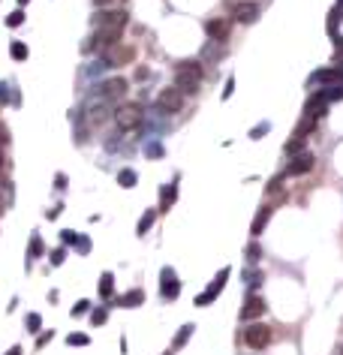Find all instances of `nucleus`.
Segmentation results:
<instances>
[{
  "instance_id": "obj_7",
  "label": "nucleus",
  "mask_w": 343,
  "mask_h": 355,
  "mask_svg": "<svg viewBox=\"0 0 343 355\" xmlns=\"http://www.w3.org/2000/svg\"><path fill=\"white\" fill-rule=\"evenodd\" d=\"M313 163H316V160H313V153H310V151H301V153H295V156H292V163L286 166V172H283V175H286V178L307 175V172L313 169Z\"/></svg>"
},
{
  "instance_id": "obj_19",
  "label": "nucleus",
  "mask_w": 343,
  "mask_h": 355,
  "mask_svg": "<svg viewBox=\"0 0 343 355\" xmlns=\"http://www.w3.org/2000/svg\"><path fill=\"white\" fill-rule=\"evenodd\" d=\"M111 292H114V274H102V277H99V298L102 301H108L111 298Z\"/></svg>"
},
{
  "instance_id": "obj_1",
  "label": "nucleus",
  "mask_w": 343,
  "mask_h": 355,
  "mask_svg": "<svg viewBox=\"0 0 343 355\" xmlns=\"http://www.w3.org/2000/svg\"><path fill=\"white\" fill-rule=\"evenodd\" d=\"M127 21H130V15H127L124 9H111V12H99V15H94V27H97L94 36H97V43H102V46H114V43L121 39Z\"/></svg>"
},
{
  "instance_id": "obj_12",
  "label": "nucleus",
  "mask_w": 343,
  "mask_h": 355,
  "mask_svg": "<svg viewBox=\"0 0 343 355\" xmlns=\"http://www.w3.org/2000/svg\"><path fill=\"white\" fill-rule=\"evenodd\" d=\"M265 310H268V307H265V301H262L259 295H250V298L244 301V307H241V322H253V319H259Z\"/></svg>"
},
{
  "instance_id": "obj_50",
  "label": "nucleus",
  "mask_w": 343,
  "mask_h": 355,
  "mask_svg": "<svg viewBox=\"0 0 343 355\" xmlns=\"http://www.w3.org/2000/svg\"><path fill=\"white\" fill-rule=\"evenodd\" d=\"M337 6H343V0H340V3H337Z\"/></svg>"
},
{
  "instance_id": "obj_48",
  "label": "nucleus",
  "mask_w": 343,
  "mask_h": 355,
  "mask_svg": "<svg viewBox=\"0 0 343 355\" xmlns=\"http://www.w3.org/2000/svg\"><path fill=\"white\" fill-rule=\"evenodd\" d=\"M0 214H3V202H0Z\"/></svg>"
},
{
  "instance_id": "obj_42",
  "label": "nucleus",
  "mask_w": 343,
  "mask_h": 355,
  "mask_svg": "<svg viewBox=\"0 0 343 355\" xmlns=\"http://www.w3.org/2000/svg\"><path fill=\"white\" fill-rule=\"evenodd\" d=\"M147 153H150V156H160V153H163V148H160V145H150V148H147Z\"/></svg>"
},
{
  "instance_id": "obj_15",
  "label": "nucleus",
  "mask_w": 343,
  "mask_h": 355,
  "mask_svg": "<svg viewBox=\"0 0 343 355\" xmlns=\"http://www.w3.org/2000/svg\"><path fill=\"white\" fill-rule=\"evenodd\" d=\"M325 108H328V97H325V91H316V94L307 100V105H304V114L319 117V114H325Z\"/></svg>"
},
{
  "instance_id": "obj_32",
  "label": "nucleus",
  "mask_w": 343,
  "mask_h": 355,
  "mask_svg": "<svg viewBox=\"0 0 343 355\" xmlns=\"http://www.w3.org/2000/svg\"><path fill=\"white\" fill-rule=\"evenodd\" d=\"M9 51H12V57H15V60H24V57H27V46H24V43H12V49H9Z\"/></svg>"
},
{
  "instance_id": "obj_44",
  "label": "nucleus",
  "mask_w": 343,
  "mask_h": 355,
  "mask_svg": "<svg viewBox=\"0 0 343 355\" xmlns=\"http://www.w3.org/2000/svg\"><path fill=\"white\" fill-rule=\"evenodd\" d=\"M60 211H63V205H57V208H51V211H49V220H54V217H57Z\"/></svg>"
},
{
  "instance_id": "obj_31",
  "label": "nucleus",
  "mask_w": 343,
  "mask_h": 355,
  "mask_svg": "<svg viewBox=\"0 0 343 355\" xmlns=\"http://www.w3.org/2000/svg\"><path fill=\"white\" fill-rule=\"evenodd\" d=\"M75 250H79V253H91V238H88V235H75Z\"/></svg>"
},
{
  "instance_id": "obj_35",
  "label": "nucleus",
  "mask_w": 343,
  "mask_h": 355,
  "mask_svg": "<svg viewBox=\"0 0 343 355\" xmlns=\"http://www.w3.org/2000/svg\"><path fill=\"white\" fill-rule=\"evenodd\" d=\"M21 21H24V12H21V9H15V12H12V15L6 18V24H9V27H18Z\"/></svg>"
},
{
  "instance_id": "obj_20",
  "label": "nucleus",
  "mask_w": 343,
  "mask_h": 355,
  "mask_svg": "<svg viewBox=\"0 0 343 355\" xmlns=\"http://www.w3.org/2000/svg\"><path fill=\"white\" fill-rule=\"evenodd\" d=\"M154 220H157V208H147V211L142 214V220H139V235H147L150 226H154Z\"/></svg>"
},
{
  "instance_id": "obj_40",
  "label": "nucleus",
  "mask_w": 343,
  "mask_h": 355,
  "mask_svg": "<svg viewBox=\"0 0 343 355\" xmlns=\"http://www.w3.org/2000/svg\"><path fill=\"white\" fill-rule=\"evenodd\" d=\"M63 241H66V244H75V232H72V229H63Z\"/></svg>"
},
{
  "instance_id": "obj_21",
  "label": "nucleus",
  "mask_w": 343,
  "mask_h": 355,
  "mask_svg": "<svg viewBox=\"0 0 343 355\" xmlns=\"http://www.w3.org/2000/svg\"><path fill=\"white\" fill-rule=\"evenodd\" d=\"M118 184H121L124 190H130V187L139 184V175H136L133 169H121V172H118Z\"/></svg>"
},
{
  "instance_id": "obj_49",
  "label": "nucleus",
  "mask_w": 343,
  "mask_h": 355,
  "mask_svg": "<svg viewBox=\"0 0 343 355\" xmlns=\"http://www.w3.org/2000/svg\"><path fill=\"white\" fill-rule=\"evenodd\" d=\"M18 3H27V0H18Z\"/></svg>"
},
{
  "instance_id": "obj_18",
  "label": "nucleus",
  "mask_w": 343,
  "mask_h": 355,
  "mask_svg": "<svg viewBox=\"0 0 343 355\" xmlns=\"http://www.w3.org/2000/svg\"><path fill=\"white\" fill-rule=\"evenodd\" d=\"M142 301H145V292H142V289H130L127 295H121V298H118V304H121V307H139Z\"/></svg>"
},
{
  "instance_id": "obj_45",
  "label": "nucleus",
  "mask_w": 343,
  "mask_h": 355,
  "mask_svg": "<svg viewBox=\"0 0 343 355\" xmlns=\"http://www.w3.org/2000/svg\"><path fill=\"white\" fill-rule=\"evenodd\" d=\"M97 6H108V3H114V0H94Z\"/></svg>"
},
{
  "instance_id": "obj_9",
  "label": "nucleus",
  "mask_w": 343,
  "mask_h": 355,
  "mask_svg": "<svg viewBox=\"0 0 343 355\" xmlns=\"http://www.w3.org/2000/svg\"><path fill=\"white\" fill-rule=\"evenodd\" d=\"M160 277H163V280H160V286H163V298H166V301H175V298L181 295V280H178L175 268L166 265V268L160 271Z\"/></svg>"
},
{
  "instance_id": "obj_41",
  "label": "nucleus",
  "mask_w": 343,
  "mask_h": 355,
  "mask_svg": "<svg viewBox=\"0 0 343 355\" xmlns=\"http://www.w3.org/2000/svg\"><path fill=\"white\" fill-rule=\"evenodd\" d=\"M49 340H51V331H46V334H43V337H40V340H36V349H43V346H46V343H49Z\"/></svg>"
},
{
  "instance_id": "obj_14",
  "label": "nucleus",
  "mask_w": 343,
  "mask_h": 355,
  "mask_svg": "<svg viewBox=\"0 0 343 355\" xmlns=\"http://www.w3.org/2000/svg\"><path fill=\"white\" fill-rule=\"evenodd\" d=\"M271 214H274V208H271V205H262V208H259V214H256V217H253V223H250V235H253V238H259V235L265 232V226H268Z\"/></svg>"
},
{
  "instance_id": "obj_6",
  "label": "nucleus",
  "mask_w": 343,
  "mask_h": 355,
  "mask_svg": "<svg viewBox=\"0 0 343 355\" xmlns=\"http://www.w3.org/2000/svg\"><path fill=\"white\" fill-rule=\"evenodd\" d=\"M157 105H160V111L175 114V111L184 108V94H181L178 88H163V91L157 94Z\"/></svg>"
},
{
  "instance_id": "obj_43",
  "label": "nucleus",
  "mask_w": 343,
  "mask_h": 355,
  "mask_svg": "<svg viewBox=\"0 0 343 355\" xmlns=\"http://www.w3.org/2000/svg\"><path fill=\"white\" fill-rule=\"evenodd\" d=\"M3 142H9V136H6V127L0 124V145H3Z\"/></svg>"
},
{
  "instance_id": "obj_23",
  "label": "nucleus",
  "mask_w": 343,
  "mask_h": 355,
  "mask_svg": "<svg viewBox=\"0 0 343 355\" xmlns=\"http://www.w3.org/2000/svg\"><path fill=\"white\" fill-rule=\"evenodd\" d=\"M175 196H178V187H175V184H169V187H163V199H160V208H163V211L175 205Z\"/></svg>"
},
{
  "instance_id": "obj_24",
  "label": "nucleus",
  "mask_w": 343,
  "mask_h": 355,
  "mask_svg": "<svg viewBox=\"0 0 343 355\" xmlns=\"http://www.w3.org/2000/svg\"><path fill=\"white\" fill-rule=\"evenodd\" d=\"M24 325H27V331H30V334H40V331H43V316H40V313H27Z\"/></svg>"
},
{
  "instance_id": "obj_13",
  "label": "nucleus",
  "mask_w": 343,
  "mask_h": 355,
  "mask_svg": "<svg viewBox=\"0 0 343 355\" xmlns=\"http://www.w3.org/2000/svg\"><path fill=\"white\" fill-rule=\"evenodd\" d=\"M232 15H235V21L250 24V21H256V18H259V6L253 3V0H241V3H235V6H232Z\"/></svg>"
},
{
  "instance_id": "obj_34",
  "label": "nucleus",
  "mask_w": 343,
  "mask_h": 355,
  "mask_svg": "<svg viewBox=\"0 0 343 355\" xmlns=\"http://www.w3.org/2000/svg\"><path fill=\"white\" fill-rule=\"evenodd\" d=\"M340 18H343V6H337V9L331 12V21H328V30H331V33L337 30V24H340Z\"/></svg>"
},
{
  "instance_id": "obj_28",
  "label": "nucleus",
  "mask_w": 343,
  "mask_h": 355,
  "mask_svg": "<svg viewBox=\"0 0 343 355\" xmlns=\"http://www.w3.org/2000/svg\"><path fill=\"white\" fill-rule=\"evenodd\" d=\"M316 127V117H310V114H304V121L298 124V130H295V136H307L310 130Z\"/></svg>"
},
{
  "instance_id": "obj_5",
  "label": "nucleus",
  "mask_w": 343,
  "mask_h": 355,
  "mask_svg": "<svg viewBox=\"0 0 343 355\" xmlns=\"http://www.w3.org/2000/svg\"><path fill=\"white\" fill-rule=\"evenodd\" d=\"M229 274H232V268H220V271H217V277L211 280V286H208L202 295H196V307H208V304L217 301V295L223 292V286H226V280H229Z\"/></svg>"
},
{
  "instance_id": "obj_26",
  "label": "nucleus",
  "mask_w": 343,
  "mask_h": 355,
  "mask_svg": "<svg viewBox=\"0 0 343 355\" xmlns=\"http://www.w3.org/2000/svg\"><path fill=\"white\" fill-rule=\"evenodd\" d=\"M85 313H91V301H88V298L75 301V307L69 310V316H72V319H79V316H85Z\"/></svg>"
},
{
  "instance_id": "obj_25",
  "label": "nucleus",
  "mask_w": 343,
  "mask_h": 355,
  "mask_svg": "<svg viewBox=\"0 0 343 355\" xmlns=\"http://www.w3.org/2000/svg\"><path fill=\"white\" fill-rule=\"evenodd\" d=\"M193 328H196V325H184V328H181V331L175 334V340H172V346H175V349H181V346H184V343H187L190 337H193Z\"/></svg>"
},
{
  "instance_id": "obj_29",
  "label": "nucleus",
  "mask_w": 343,
  "mask_h": 355,
  "mask_svg": "<svg viewBox=\"0 0 343 355\" xmlns=\"http://www.w3.org/2000/svg\"><path fill=\"white\" fill-rule=\"evenodd\" d=\"M244 256H247V262H259V259H262V247H259L256 241H250L247 250H244Z\"/></svg>"
},
{
  "instance_id": "obj_2",
  "label": "nucleus",
  "mask_w": 343,
  "mask_h": 355,
  "mask_svg": "<svg viewBox=\"0 0 343 355\" xmlns=\"http://www.w3.org/2000/svg\"><path fill=\"white\" fill-rule=\"evenodd\" d=\"M205 78V66L199 60H181L175 66V82H178V91L181 94H196L199 85Z\"/></svg>"
},
{
  "instance_id": "obj_38",
  "label": "nucleus",
  "mask_w": 343,
  "mask_h": 355,
  "mask_svg": "<svg viewBox=\"0 0 343 355\" xmlns=\"http://www.w3.org/2000/svg\"><path fill=\"white\" fill-rule=\"evenodd\" d=\"M232 91H235V82H232V75H229V82H226V91H223V100H229V97H232Z\"/></svg>"
},
{
  "instance_id": "obj_3",
  "label": "nucleus",
  "mask_w": 343,
  "mask_h": 355,
  "mask_svg": "<svg viewBox=\"0 0 343 355\" xmlns=\"http://www.w3.org/2000/svg\"><path fill=\"white\" fill-rule=\"evenodd\" d=\"M271 340H274V331H271V325H265V322H247V328H244V343L253 349V352H259V349H268L271 346Z\"/></svg>"
},
{
  "instance_id": "obj_4",
  "label": "nucleus",
  "mask_w": 343,
  "mask_h": 355,
  "mask_svg": "<svg viewBox=\"0 0 343 355\" xmlns=\"http://www.w3.org/2000/svg\"><path fill=\"white\" fill-rule=\"evenodd\" d=\"M114 124H118V130H124V133L139 127L142 124V105L139 102H124L118 111H114Z\"/></svg>"
},
{
  "instance_id": "obj_16",
  "label": "nucleus",
  "mask_w": 343,
  "mask_h": 355,
  "mask_svg": "<svg viewBox=\"0 0 343 355\" xmlns=\"http://www.w3.org/2000/svg\"><path fill=\"white\" fill-rule=\"evenodd\" d=\"M43 253H46L43 238H40V235H30V241H27V268L33 265V259H40Z\"/></svg>"
},
{
  "instance_id": "obj_30",
  "label": "nucleus",
  "mask_w": 343,
  "mask_h": 355,
  "mask_svg": "<svg viewBox=\"0 0 343 355\" xmlns=\"http://www.w3.org/2000/svg\"><path fill=\"white\" fill-rule=\"evenodd\" d=\"M91 343V337L88 334H79V331H72L69 337H66V346H88Z\"/></svg>"
},
{
  "instance_id": "obj_11",
  "label": "nucleus",
  "mask_w": 343,
  "mask_h": 355,
  "mask_svg": "<svg viewBox=\"0 0 343 355\" xmlns=\"http://www.w3.org/2000/svg\"><path fill=\"white\" fill-rule=\"evenodd\" d=\"M205 33H208L211 39H217V43H226L229 33H232V21H229V18H211V21L205 24Z\"/></svg>"
},
{
  "instance_id": "obj_17",
  "label": "nucleus",
  "mask_w": 343,
  "mask_h": 355,
  "mask_svg": "<svg viewBox=\"0 0 343 355\" xmlns=\"http://www.w3.org/2000/svg\"><path fill=\"white\" fill-rule=\"evenodd\" d=\"M319 82H325V85H328V82H343V72H340V69H319V72L310 78V88L319 85Z\"/></svg>"
},
{
  "instance_id": "obj_10",
  "label": "nucleus",
  "mask_w": 343,
  "mask_h": 355,
  "mask_svg": "<svg viewBox=\"0 0 343 355\" xmlns=\"http://www.w3.org/2000/svg\"><path fill=\"white\" fill-rule=\"evenodd\" d=\"M99 88V94H102V100L108 102V100H121L124 94H127V78H108V82H102V85H97Z\"/></svg>"
},
{
  "instance_id": "obj_51",
  "label": "nucleus",
  "mask_w": 343,
  "mask_h": 355,
  "mask_svg": "<svg viewBox=\"0 0 343 355\" xmlns=\"http://www.w3.org/2000/svg\"><path fill=\"white\" fill-rule=\"evenodd\" d=\"M166 355H172V352H166Z\"/></svg>"
},
{
  "instance_id": "obj_39",
  "label": "nucleus",
  "mask_w": 343,
  "mask_h": 355,
  "mask_svg": "<svg viewBox=\"0 0 343 355\" xmlns=\"http://www.w3.org/2000/svg\"><path fill=\"white\" fill-rule=\"evenodd\" d=\"M265 130H268V124H259L256 130H250V139H262V133H265Z\"/></svg>"
},
{
  "instance_id": "obj_36",
  "label": "nucleus",
  "mask_w": 343,
  "mask_h": 355,
  "mask_svg": "<svg viewBox=\"0 0 343 355\" xmlns=\"http://www.w3.org/2000/svg\"><path fill=\"white\" fill-rule=\"evenodd\" d=\"M283 178H286V175H277V178H271V184H268V187H265V190H268V193H274V190H280V184H283Z\"/></svg>"
},
{
  "instance_id": "obj_22",
  "label": "nucleus",
  "mask_w": 343,
  "mask_h": 355,
  "mask_svg": "<svg viewBox=\"0 0 343 355\" xmlns=\"http://www.w3.org/2000/svg\"><path fill=\"white\" fill-rule=\"evenodd\" d=\"M304 151V136H295V139H289L286 145H283V153L286 156H295V153H301Z\"/></svg>"
},
{
  "instance_id": "obj_27",
  "label": "nucleus",
  "mask_w": 343,
  "mask_h": 355,
  "mask_svg": "<svg viewBox=\"0 0 343 355\" xmlns=\"http://www.w3.org/2000/svg\"><path fill=\"white\" fill-rule=\"evenodd\" d=\"M105 319H108V304H102V307L91 310V322H94V325H102Z\"/></svg>"
},
{
  "instance_id": "obj_33",
  "label": "nucleus",
  "mask_w": 343,
  "mask_h": 355,
  "mask_svg": "<svg viewBox=\"0 0 343 355\" xmlns=\"http://www.w3.org/2000/svg\"><path fill=\"white\" fill-rule=\"evenodd\" d=\"M63 259H66V250H63V247H57V250L49 253V262H51V265H63Z\"/></svg>"
},
{
  "instance_id": "obj_47",
  "label": "nucleus",
  "mask_w": 343,
  "mask_h": 355,
  "mask_svg": "<svg viewBox=\"0 0 343 355\" xmlns=\"http://www.w3.org/2000/svg\"><path fill=\"white\" fill-rule=\"evenodd\" d=\"M0 169H3V153H0Z\"/></svg>"
},
{
  "instance_id": "obj_8",
  "label": "nucleus",
  "mask_w": 343,
  "mask_h": 355,
  "mask_svg": "<svg viewBox=\"0 0 343 355\" xmlns=\"http://www.w3.org/2000/svg\"><path fill=\"white\" fill-rule=\"evenodd\" d=\"M133 57H136V49H133V46H121V43H114V46H108V49H105V60H108V66H124V63H133Z\"/></svg>"
},
{
  "instance_id": "obj_37",
  "label": "nucleus",
  "mask_w": 343,
  "mask_h": 355,
  "mask_svg": "<svg viewBox=\"0 0 343 355\" xmlns=\"http://www.w3.org/2000/svg\"><path fill=\"white\" fill-rule=\"evenodd\" d=\"M66 181H69V178H66L63 172H57V175H54V187H57V190H63V187H66Z\"/></svg>"
},
{
  "instance_id": "obj_46",
  "label": "nucleus",
  "mask_w": 343,
  "mask_h": 355,
  "mask_svg": "<svg viewBox=\"0 0 343 355\" xmlns=\"http://www.w3.org/2000/svg\"><path fill=\"white\" fill-rule=\"evenodd\" d=\"M6 355H21V346H12V349H9Z\"/></svg>"
}]
</instances>
